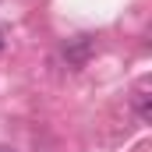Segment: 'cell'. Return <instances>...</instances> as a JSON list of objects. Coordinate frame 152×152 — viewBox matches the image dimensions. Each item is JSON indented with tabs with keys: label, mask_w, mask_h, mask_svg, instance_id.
I'll return each instance as SVG.
<instances>
[{
	"label": "cell",
	"mask_w": 152,
	"mask_h": 152,
	"mask_svg": "<svg viewBox=\"0 0 152 152\" xmlns=\"http://www.w3.org/2000/svg\"><path fill=\"white\" fill-rule=\"evenodd\" d=\"M0 46H4V36H0Z\"/></svg>",
	"instance_id": "cell-3"
},
{
	"label": "cell",
	"mask_w": 152,
	"mask_h": 152,
	"mask_svg": "<svg viewBox=\"0 0 152 152\" xmlns=\"http://www.w3.org/2000/svg\"><path fill=\"white\" fill-rule=\"evenodd\" d=\"M88 53H92V39L88 36H78V39H71L67 46H64V57H67V64H85L88 60Z\"/></svg>",
	"instance_id": "cell-1"
},
{
	"label": "cell",
	"mask_w": 152,
	"mask_h": 152,
	"mask_svg": "<svg viewBox=\"0 0 152 152\" xmlns=\"http://www.w3.org/2000/svg\"><path fill=\"white\" fill-rule=\"evenodd\" d=\"M134 110H138V117L142 120H152V106H149V88L142 85L138 92H134Z\"/></svg>",
	"instance_id": "cell-2"
}]
</instances>
